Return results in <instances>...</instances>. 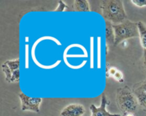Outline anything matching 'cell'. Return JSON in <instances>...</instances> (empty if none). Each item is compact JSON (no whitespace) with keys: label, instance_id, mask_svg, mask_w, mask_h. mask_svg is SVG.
Returning a JSON list of instances; mask_svg holds the SVG:
<instances>
[{"label":"cell","instance_id":"6da1fadb","mask_svg":"<svg viewBox=\"0 0 146 116\" xmlns=\"http://www.w3.org/2000/svg\"><path fill=\"white\" fill-rule=\"evenodd\" d=\"M101 14L106 21L118 24L127 20L123 3L121 0H104L101 4Z\"/></svg>","mask_w":146,"mask_h":116},{"label":"cell","instance_id":"7a4b0ae2","mask_svg":"<svg viewBox=\"0 0 146 116\" xmlns=\"http://www.w3.org/2000/svg\"><path fill=\"white\" fill-rule=\"evenodd\" d=\"M116 103L118 108L123 113H134L139 105L133 91L128 86L118 88L116 93Z\"/></svg>","mask_w":146,"mask_h":116},{"label":"cell","instance_id":"3957f363","mask_svg":"<svg viewBox=\"0 0 146 116\" xmlns=\"http://www.w3.org/2000/svg\"><path fill=\"white\" fill-rule=\"evenodd\" d=\"M115 33V44L116 46L120 43L129 38L139 37V31L137 22H133L127 19L118 24H113Z\"/></svg>","mask_w":146,"mask_h":116},{"label":"cell","instance_id":"277c9868","mask_svg":"<svg viewBox=\"0 0 146 116\" xmlns=\"http://www.w3.org/2000/svg\"><path fill=\"white\" fill-rule=\"evenodd\" d=\"M19 97L21 101V111H31L36 113L40 112V105L42 102V98L28 96L23 93H19Z\"/></svg>","mask_w":146,"mask_h":116},{"label":"cell","instance_id":"5b68a950","mask_svg":"<svg viewBox=\"0 0 146 116\" xmlns=\"http://www.w3.org/2000/svg\"><path fill=\"white\" fill-rule=\"evenodd\" d=\"M109 104L110 101L108 100L106 95L105 93H103L100 106L96 107L94 104H91L90 106L91 116H121L120 114H112L107 111L106 107Z\"/></svg>","mask_w":146,"mask_h":116},{"label":"cell","instance_id":"8992f818","mask_svg":"<svg viewBox=\"0 0 146 116\" xmlns=\"http://www.w3.org/2000/svg\"><path fill=\"white\" fill-rule=\"evenodd\" d=\"M86 109L81 104L71 103L66 105L60 113V116H83Z\"/></svg>","mask_w":146,"mask_h":116},{"label":"cell","instance_id":"52a82bcc","mask_svg":"<svg viewBox=\"0 0 146 116\" xmlns=\"http://www.w3.org/2000/svg\"><path fill=\"white\" fill-rule=\"evenodd\" d=\"M1 69L3 73L5 76L6 81L8 83H17L19 81V71H17L16 73L13 74L8 66L5 62H4L1 65Z\"/></svg>","mask_w":146,"mask_h":116},{"label":"cell","instance_id":"ba28073f","mask_svg":"<svg viewBox=\"0 0 146 116\" xmlns=\"http://www.w3.org/2000/svg\"><path fill=\"white\" fill-rule=\"evenodd\" d=\"M106 38L109 46H114L115 44V33L112 23L106 21Z\"/></svg>","mask_w":146,"mask_h":116},{"label":"cell","instance_id":"9c48e42d","mask_svg":"<svg viewBox=\"0 0 146 116\" xmlns=\"http://www.w3.org/2000/svg\"><path fill=\"white\" fill-rule=\"evenodd\" d=\"M74 9L76 11H90L89 3L87 0H75L74 2Z\"/></svg>","mask_w":146,"mask_h":116},{"label":"cell","instance_id":"30bf717a","mask_svg":"<svg viewBox=\"0 0 146 116\" xmlns=\"http://www.w3.org/2000/svg\"><path fill=\"white\" fill-rule=\"evenodd\" d=\"M138 31H139V38L141 40V46L144 49H146V24L143 21H138Z\"/></svg>","mask_w":146,"mask_h":116},{"label":"cell","instance_id":"8fae6325","mask_svg":"<svg viewBox=\"0 0 146 116\" xmlns=\"http://www.w3.org/2000/svg\"><path fill=\"white\" fill-rule=\"evenodd\" d=\"M134 94L136 96L137 100H138V104L140 106L146 109V92L141 90L138 89V88H134L133 90Z\"/></svg>","mask_w":146,"mask_h":116},{"label":"cell","instance_id":"7c38bea8","mask_svg":"<svg viewBox=\"0 0 146 116\" xmlns=\"http://www.w3.org/2000/svg\"><path fill=\"white\" fill-rule=\"evenodd\" d=\"M5 63L8 66L9 68L11 69L13 74L17 71H19V58H16L14 60H8L6 61Z\"/></svg>","mask_w":146,"mask_h":116},{"label":"cell","instance_id":"4fadbf2b","mask_svg":"<svg viewBox=\"0 0 146 116\" xmlns=\"http://www.w3.org/2000/svg\"><path fill=\"white\" fill-rule=\"evenodd\" d=\"M131 2L135 6L138 7H146V0H132Z\"/></svg>","mask_w":146,"mask_h":116},{"label":"cell","instance_id":"5bb4252c","mask_svg":"<svg viewBox=\"0 0 146 116\" xmlns=\"http://www.w3.org/2000/svg\"><path fill=\"white\" fill-rule=\"evenodd\" d=\"M113 77L114 78V79L116 80L117 81H118V82H120V83H123L124 81L123 75L122 73L119 71H117V72L115 74V75H114Z\"/></svg>","mask_w":146,"mask_h":116},{"label":"cell","instance_id":"9a60e30c","mask_svg":"<svg viewBox=\"0 0 146 116\" xmlns=\"http://www.w3.org/2000/svg\"><path fill=\"white\" fill-rule=\"evenodd\" d=\"M134 88H138V89L141 90V91H143L146 92V80L142 81V82L139 83V84H135V86L133 87Z\"/></svg>","mask_w":146,"mask_h":116},{"label":"cell","instance_id":"2e32d148","mask_svg":"<svg viewBox=\"0 0 146 116\" xmlns=\"http://www.w3.org/2000/svg\"><path fill=\"white\" fill-rule=\"evenodd\" d=\"M58 3H59V7H57L56 9L54 10V11H64V8H65V7H67L65 3H64V1H58Z\"/></svg>","mask_w":146,"mask_h":116},{"label":"cell","instance_id":"e0dca14e","mask_svg":"<svg viewBox=\"0 0 146 116\" xmlns=\"http://www.w3.org/2000/svg\"><path fill=\"white\" fill-rule=\"evenodd\" d=\"M143 63L144 70L146 73V49L143 50Z\"/></svg>","mask_w":146,"mask_h":116},{"label":"cell","instance_id":"ac0fdd59","mask_svg":"<svg viewBox=\"0 0 146 116\" xmlns=\"http://www.w3.org/2000/svg\"><path fill=\"white\" fill-rule=\"evenodd\" d=\"M117 71H118V70H117L115 68H109V70H108V74L111 75V76H113Z\"/></svg>","mask_w":146,"mask_h":116},{"label":"cell","instance_id":"d6986e66","mask_svg":"<svg viewBox=\"0 0 146 116\" xmlns=\"http://www.w3.org/2000/svg\"><path fill=\"white\" fill-rule=\"evenodd\" d=\"M121 116H135V114L133 113H125L123 114V115Z\"/></svg>","mask_w":146,"mask_h":116}]
</instances>
